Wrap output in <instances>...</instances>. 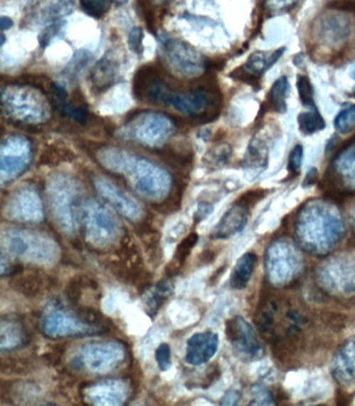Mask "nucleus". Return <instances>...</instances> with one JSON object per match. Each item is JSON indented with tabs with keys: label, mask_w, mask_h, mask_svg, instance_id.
<instances>
[{
	"label": "nucleus",
	"mask_w": 355,
	"mask_h": 406,
	"mask_svg": "<svg viewBox=\"0 0 355 406\" xmlns=\"http://www.w3.org/2000/svg\"><path fill=\"white\" fill-rule=\"evenodd\" d=\"M95 158L103 168L123 177L137 194L148 201L159 205L172 194V177L152 160L115 147H100Z\"/></svg>",
	"instance_id": "nucleus-1"
},
{
	"label": "nucleus",
	"mask_w": 355,
	"mask_h": 406,
	"mask_svg": "<svg viewBox=\"0 0 355 406\" xmlns=\"http://www.w3.org/2000/svg\"><path fill=\"white\" fill-rule=\"evenodd\" d=\"M66 306L60 300L49 302L39 318L40 330L49 338H83L109 331L100 311L78 304Z\"/></svg>",
	"instance_id": "nucleus-2"
},
{
	"label": "nucleus",
	"mask_w": 355,
	"mask_h": 406,
	"mask_svg": "<svg viewBox=\"0 0 355 406\" xmlns=\"http://www.w3.org/2000/svg\"><path fill=\"white\" fill-rule=\"evenodd\" d=\"M51 100L35 83H9L1 88L2 113L18 127L38 129L51 118Z\"/></svg>",
	"instance_id": "nucleus-3"
},
{
	"label": "nucleus",
	"mask_w": 355,
	"mask_h": 406,
	"mask_svg": "<svg viewBox=\"0 0 355 406\" xmlns=\"http://www.w3.org/2000/svg\"><path fill=\"white\" fill-rule=\"evenodd\" d=\"M78 217L85 241L93 250L105 252L122 239V227L118 219L97 199H84L78 206Z\"/></svg>",
	"instance_id": "nucleus-4"
},
{
	"label": "nucleus",
	"mask_w": 355,
	"mask_h": 406,
	"mask_svg": "<svg viewBox=\"0 0 355 406\" xmlns=\"http://www.w3.org/2000/svg\"><path fill=\"white\" fill-rule=\"evenodd\" d=\"M176 130V123L167 114L141 111L125 120L124 125L117 131V137L149 149H159L167 145Z\"/></svg>",
	"instance_id": "nucleus-5"
},
{
	"label": "nucleus",
	"mask_w": 355,
	"mask_h": 406,
	"mask_svg": "<svg viewBox=\"0 0 355 406\" xmlns=\"http://www.w3.org/2000/svg\"><path fill=\"white\" fill-rule=\"evenodd\" d=\"M179 113L200 123L217 120L221 112L222 95L213 80H206L189 90L181 91L171 88L165 100Z\"/></svg>",
	"instance_id": "nucleus-6"
},
{
	"label": "nucleus",
	"mask_w": 355,
	"mask_h": 406,
	"mask_svg": "<svg viewBox=\"0 0 355 406\" xmlns=\"http://www.w3.org/2000/svg\"><path fill=\"white\" fill-rule=\"evenodd\" d=\"M2 248L10 254L39 264H53L60 249L45 233L21 229H10L2 232Z\"/></svg>",
	"instance_id": "nucleus-7"
},
{
	"label": "nucleus",
	"mask_w": 355,
	"mask_h": 406,
	"mask_svg": "<svg viewBox=\"0 0 355 406\" xmlns=\"http://www.w3.org/2000/svg\"><path fill=\"white\" fill-rule=\"evenodd\" d=\"M127 350L117 340L90 342L83 345L71 358V369L105 375L116 371L127 360Z\"/></svg>",
	"instance_id": "nucleus-8"
},
{
	"label": "nucleus",
	"mask_w": 355,
	"mask_h": 406,
	"mask_svg": "<svg viewBox=\"0 0 355 406\" xmlns=\"http://www.w3.org/2000/svg\"><path fill=\"white\" fill-rule=\"evenodd\" d=\"M46 189L53 219L65 233L72 234L75 228L73 209L80 192L78 182L68 175L55 172L48 177Z\"/></svg>",
	"instance_id": "nucleus-9"
},
{
	"label": "nucleus",
	"mask_w": 355,
	"mask_h": 406,
	"mask_svg": "<svg viewBox=\"0 0 355 406\" xmlns=\"http://www.w3.org/2000/svg\"><path fill=\"white\" fill-rule=\"evenodd\" d=\"M159 46L164 64L174 75L184 78H195L208 68L206 58L183 40L165 33L159 36Z\"/></svg>",
	"instance_id": "nucleus-10"
},
{
	"label": "nucleus",
	"mask_w": 355,
	"mask_h": 406,
	"mask_svg": "<svg viewBox=\"0 0 355 406\" xmlns=\"http://www.w3.org/2000/svg\"><path fill=\"white\" fill-rule=\"evenodd\" d=\"M33 158V141L28 137L10 134L0 149V178L2 185L19 178L28 170Z\"/></svg>",
	"instance_id": "nucleus-11"
},
{
	"label": "nucleus",
	"mask_w": 355,
	"mask_h": 406,
	"mask_svg": "<svg viewBox=\"0 0 355 406\" xmlns=\"http://www.w3.org/2000/svg\"><path fill=\"white\" fill-rule=\"evenodd\" d=\"M4 212L9 219L20 223H41L44 219V210L39 192L31 185L17 188L9 197Z\"/></svg>",
	"instance_id": "nucleus-12"
},
{
	"label": "nucleus",
	"mask_w": 355,
	"mask_h": 406,
	"mask_svg": "<svg viewBox=\"0 0 355 406\" xmlns=\"http://www.w3.org/2000/svg\"><path fill=\"white\" fill-rule=\"evenodd\" d=\"M226 334L231 346L245 360H256L264 354L255 330L242 316H235L226 322Z\"/></svg>",
	"instance_id": "nucleus-13"
},
{
	"label": "nucleus",
	"mask_w": 355,
	"mask_h": 406,
	"mask_svg": "<svg viewBox=\"0 0 355 406\" xmlns=\"http://www.w3.org/2000/svg\"><path fill=\"white\" fill-rule=\"evenodd\" d=\"M130 383L125 379H105L83 387L85 402L94 405H122L132 394Z\"/></svg>",
	"instance_id": "nucleus-14"
},
{
	"label": "nucleus",
	"mask_w": 355,
	"mask_h": 406,
	"mask_svg": "<svg viewBox=\"0 0 355 406\" xmlns=\"http://www.w3.org/2000/svg\"><path fill=\"white\" fill-rule=\"evenodd\" d=\"M92 182L97 194L122 217L130 222L141 221L143 217L142 207L134 197L125 194L116 184L105 177H93Z\"/></svg>",
	"instance_id": "nucleus-15"
},
{
	"label": "nucleus",
	"mask_w": 355,
	"mask_h": 406,
	"mask_svg": "<svg viewBox=\"0 0 355 406\" xmlns=\"http://www.w3.org/2000/svg\"><path fill=\"white\" fill-rule=\"evenodd\" d=\"M285 51V47L271 53L256 51L249 57L248 61L244 65L233 71L231 76L235 80H243L249 84H258L263 73L273 66L282 57Z\"/></svg>",
	"instance_id": "nucleus-16"
},
{
	"label": "nucleus",
	"mask_w": 355,
	"mask_h": 406,
	"mask_svg": "<svg viewBox=\"0 0 355 406\" xmlns=\"http://www.w3.org/2000/svg\"><path fill=\"white\" fill-rule=\"evenodd\" d=\"M31 342V334L22 318L16 316H2L0 324V349L12 352L24 348Z\"/></svg>",
	"instance_id": "nucleus-17"
},
{
	"label": "nucleus",
	"mask_w": 355,
	"mask_h": 406,
	"mask_svg": "<svg viewBox=\"0 0 355 406\" xmlns=\"http://www.w3.org/2000/svg\"><path fill=\"white\" fill-rule=\"evenodd\" d=\"M218 346L219 338L215 332L194 334L186 342V361L191 365H203L215 355Z\"/></svg>",
	"instance_id": "nucleus-18"
},
{
	"label": "nucleus",
	"mask_w": 355,
	"mask_h": 406,
	"mask_svg": "<svg viewBox=\"0 0 355 406\" xmlns=\"http://www.w3.org/2000/svg\"><path fill=\"white\" fill-rule=\"evenodd\" d=\"M247 217H248V209L235 203V205L223 215L221 221L213 229L211 237L213 239H226L241 232L246 226Z\"/></svg>",
	"instance_id": "nucleus-19"
},
{
	"label": "nucleus",
	"mask_w": 355,
	"mask_h": 406,
	"mask_svg": "<svg viewBox=\"0 0 355 406\" xmlns=\"http://www.w3.org/2000/svg\"><path fill=\"white\" fill-rule=\"evenodd\" d=\"M10 284L16 291L26 297L40 295L46 286L41 271L37 269L26 270V268L12 276Z\"/></svg>",
	"instance_id": "nucleus-20"
},
{
	"label": "nucleus",
	"mask_w": 355,
	"mask_h": 406,
	"mask_svg": "<svg viewBox=\"0 0 355 406\" xmlns=\"http://www.w3.org/2000/svg\"><path fill=\"white\" fill-rule=\"evenodd\" d=\"M118 66L110 55L103 56L91 71V84L94 90L103 92L113 86L116 82Z\"/></svg>",
	"instance_id": "nucleus-21"
},
{
	"label": "nucleus",
	"mask_w": 355,
	"mask_h": 406,
	"mask_svg": "<svg viewBox=\"0 0 355 406\" xmlns=\"http://www.w3.org/2000/svg\"><path fill=\"white\" fill-rule=\"evenodd\" d=\"M173 291V282L170 277L157 282L156 286L144 289L143 305L146 313L154 318L159 313L164 303L169 299Z\"/></svg>",
	"instance_id": "nucleus-22"
},
{
	"label": "nucleus",
	"mask_w": 355,
	"mask_h": 406,
	"mask_svg": "<svg viewBox=\"0 0 355 406\" xmlns=\"http://www.w3.org/2000/svg\"><path fill=\"white\" fill-rule=\"evenodd\" d=\"M256 260L258 257L255 253H246L238 260L231 277V286L233 288L243 289L247 286L255 271Z\"/></svg>",
	"instance_id": "nucleus-23"
},
{
	"label": "nucleus",
	"mask_w": 355,
	"mask_h": 406,
	"mask_svg": "<svg viewBox=\"0 0 355 406\" xmlns=\"http://www.w3.org/2000/svg\"><path fill=\"white\" fill-rule=\"evenodd\" d=\"M334 168L336 170L334 180L344 183L347 179L355 185V147H346L340 152L334 160Z\"/></svg>",
	"instance_id": "nucleus-24"
},
{
	"label": "nucleus",
	"mask_w": 355,
	"mask_h": 406,
	"mask_svg": "<svg viewBox=\"0 0 355 406\" xmlns=\"http://www.w3.org/2000/svg\"><path fill=\"white\" fill-rule=\"evenodd\" d=\"M199 241V236L197 233L192 232L184 239L183 241L179 242L175 250L174 258L170 262L169 266L166 269L169 277H172L175 274L179 273V270L183 268L184 264H186V259L191 254V251L195 248L197 242Z\"/></svg>",
	"instance_id": "nucleus-25"
},
{
	"label": "nucleus",
	"mask_w": 355,
	"mask_h": 406,
	"mask_svg": "<svg viewBox=\"0 0 355 406\" xmlns=\"http://www.w3.org/2000/svg\"><path fill=\"white\" fill-rule=\"evenodd\" d=\"M55 108L65 118L75 121L80 125H84L89 120L90 114L87 104L85 102L80 103V100H75V96L72 100L67 98L64 102L55 105Z\"/></svg>",
	"instance_id": "nucleus-26"
},
{
	"label": "nucleus",
	"mask_w": 355,
	"mask_h": 406,
	"mask_svg": "<svg viewBox=\"0 0 355 406\" xmlns=\"http://www.w3.org/2000/svg\"><path fill=\"white\" fill-rule=\"evenodd\" d=\"M88 288L97 289L98 283L87 275L74 276L66 287L67 298L70 303L78 304L82 299L83 293Z\"/></svg>",
	"instance_id": "nucleus-27"
},
{
	"label": "nucleus",
	"mask_w": 355,
	"mask_h": 406,
	"mask_svg": "<svg viewBox=\"0 0 355 406\" xmlns=\"http://www.w3.org/2000/svg\"><path fill=\"white\" fill-rule=\"evenodd\" d=\"M287 90H289V80L287 76H280L272 85L270 92H269L270 104L273 109L280 113H285L287 111L285 98H287Z\"/></svg>",
	"instance_id": "nucleus-28"
},
{
	"label": "nucleus",
	"mask_w": 355,
	"mask_h": 406,
	"mask_svg": "<svg viewBox=\"0 0 355 406\" xmlns=\"http://www.w3.org/2000/svg\"><path fill=\"white\" fill-rule=\"evenodd\" d=\"M73 10V4L69 0H53L42 13L43 21L47 24L63 21Z\"/></svg>",
	"instance_id": "nucleus-29"
},
{
	"label": "nucleus",
	"mask_w": 355,
	"mask_h": 406,
	"mask_svg": "<svg viewBox=\"0 0 355 406\" xmlns=\"http://www.w3.org/2000/svg\"><path fill=\"white\" fill-rule=\"evenodd\" d=\"M93 59V53L88 51H80L74 53L70 62L67 64L64 71V76L69 80H78V76L82 75L83 71L87 68Z\"/></svg>",
	"instance_id": "nucleus-30"
},
{
	"label": "nucleus",
	"mask_w": 355,
	"mask_h": 406,
	"mask_svg": "<svg viewBox=\"0 0 355 406\" xmlns=\"http://www.w3.org/2000/svg\"><path fill=\"white\" fill-rule=\"evenodd\" d=\"M298 123L300 131L307 135L322 131L325 127V121L317 109H314V111L302 112L299 114Z\"/></svg>",
	"instance_id": "nucleus-31"
},
{
	"label": "nucleus",
	"mask_w": 355,
	"mask_h": 406,
	"mask_svg": "<svg viewBox=\"0 0 355 406\" xmlns=\"http://www.w3.org/2000/svg\"><path fill=\"white\" fill-rule=\"evenodd\" d=\"M231 156V147L228 143L215 145L204 157L203 161L210 167H220L228 162Z\"/></svg>",
	"instance_id": "nucleus-32"
},
{
	"label": "nucleus",
	"mask_w": 355,
	"mask_h": 406,
	"mask_svg": "<svg viewBox=\"0 0 355 406\" xmlns=\"http://www.w3.org/2000/svg\"><path fill=\"white\" fill-rule=\"evenodd\" d=\"M80 4L85 14L100 19L109 12L112 0H80Z\"/></svg>",
	"instance_id": "nucleus-33"
},
{
	"label": "nucleus",
	"mask_w": 355,
	"mask_h": 406,
	"mask_svg": "<svg viewBox=\"0 0 355 406\" xmlns=\"http://www.w3.org/2000/svg\"><path fill=\"white\" fill-rule=\"evenodd\" d=\"M334 127L341 134H348L355 129V105L343 110L334 120Z\"/></svg>",
	"instance_id": "nucleus-34"
},
{
	"label": "nucleus",
	"mask_w": 355,
	"mask_h": 406,
	"mask_svg": "<svg viewBox=\"0 0 355 406\" xmlns=\"http://www.w3.org/2000/svg\"><path fill=\"white\" fill-rule=\"evenodd\" d=\"M296 85H297L299 98H300L302 104L307 107L316 108L314 104L313 85H312L309 78L307 76L299 75Z\"/></svg>",
	"instance_id": "nucleus-35"
},
{
	"label": "nucleus",
	"mask_w": 355,
	"mask_h": 406,
	"mask_svg": "<svg viewBox=\"0 0 355 406\" xmlns=\"http://www.w3.org/2000/svg\"><path fill=\"white\" fill-rule=\"evenodd\" d=\"M156 360L161 371H168L172 367L171 361V348L169 345L163 343L156 350Z\"/></svg>",
	"instance_id": "nucleus-36"
},
{
	"label": "nucleus",
	"mask_w": 355,
	"mask_h": 406,
	"mask_svg": "<svg viewBox=\"0 0 355 406\" xmlns=\"http://www.w3.org/2000/svg\"><path fill=\"white\" fill-rule=\"evenodd\" d=\"M143 40L144 33L140 26H134L129 31L128 35V46L130 51L136 55H142L143 53Z\"/></svg>",
	"instance_id": "nucleus-37"
},
{
	"label": "nucleus",
	"mask_w": 355,
	"mask_h": 406,
	"mask_svg": "<svg viewBox=\"0 0 355 406\" xmlns=\"http://www.w3.org/2000/svg\"><path fill=\"white\" fill-rule=\"evenodd\" d=\"M303 149L301 145H296L292 150L289 157V163H287V170L292 176H297L300 172L301 165H302Z\"/></svg>",
	"instance_id": "nucleus-38"
},
{
	"label": "nucleus",
	"mask_w": 355,
	"mask_h": 406,
	"mask_svg": "<svg viewBox=\"0 0 355 406\" xmlns=\"http://www.w3.org/2000/svg\"><path fill=\"white\" fill-rule=\"evenodd\" d=\"M265 196H266V192H265V190H251V192H246V194L240 197V199L237 201V204H239V205L243 206V207L249 209V208L255 206V204L258 203L260 199H264Z\"/></svg>",
	"instance_id": "nucleus-39"
},
{
	"label": "nucleus",
	"mask_w": 355,
	"mask_h": 406,
	"mask_svg": "<svg viewBox=\"0 0 355 406\" xmlns=\"http://www.w3.org/2000/svg\"><path fill=\"white\" fill-rule=\"evenodd\" d=\"M253 402L250 405H275V398L270 392L267 391L264 387H253Z\"/></svg>",
	"instance_id": "nucleus-40"
},
{
	"label": "nucleus",
	"mask_w": 355,
	"mask_h": 406,
	"mask_svg": "<svg viewBox=\"0 0 355 406\" xmlns=\"http://www.w3.org/2000/svg\"><path fill=\"white\" fill-rule=\"evenodd\" d=\"M328 8L338 12L354 13L355 0H332L328 4Z\"/></svg>",
	"instance_id": "nucleus-41"
},
{
	"label": "nucleus",
	"mask_w": 355,
	"mask_h": 406,
	"mask_svg": "<svg viewBox=\"0 0 355 406\" xmlns=\"http://www.w3.org/2000/svg\"><path fill=\"white\" fill-rule=\"evenodd\" d=\"M241 392L239 391H235V390H229L224 394L222 397L221 401H220V405H235L239 403L241 400Z\"/></svg>",
	"instance_id": "nucleus-42"
},
{
	"label": "nucleus",
	"mask_w": 355,
	"mask_h": 406,
	"mask_svg": "<svg viewBox=\"0 0 355 406\" xmlns=\"http://www.w3.org/2000/svg\"><path fill=\"white\" fill-rule=\"evenodd\" d=\"M213 206L208 203H200L198 206V209L194 214L195 223H200L202 219H206V217L212 213Z\"/></svg>",
	"instance_id": "nucleus-43"
},
{
	"label": "nucleus",
	"mask_w": 355,
	"mask_h": 406,
	"mask_svg": "<svg viewBox=\"0 0 355 406\" xmlns=\"http://www.w3.org/2000/svg\"><path fill=\"white\" fill-rule=\"evenodd\" d=\"M355 392H349L341 391V390H337L336 402L337 405L340 406H345L351 405L354 400Z\"/></svg>",
	"instance_id": "nucleus-44"
},
{
	"label": "nucleus",
	"mask_w": 355,
	"mask_h": 406,
	"mask_svg": "<svg viewBox=\"0 0 355 406\" xmlns=\"http://www.w3.org/2000/svg\"><path fill=\"white\" fill-rule=\"evenodd\" d=\"M319 174L317 168H311L305 176L304 180L302 182L303 188H309L314 186L318 182Z\"/></svg>",
	"instance_id": "nucleus-45"
},
{
	"label": "nucleus",
	"mask_w": 355,
	"mask_h": 406,
	"mask_svg": "<svg viewBox=\"0 0 355 406\" xmlns=\"http://www.w3.org/2000/svg\"><path fill=\"white\" fill-rule=\"evenodd\" d=\"M216 253L213 250H204L199 256L200 266H208L215 261Z\"/></svg>",
	"instance_id": "nucleus-46"
},
{
	"label": "nucleus",
	"mask_w": 355,
	"mask_h": 406,
	"mask_svg": "<svg viewBox=\"0 0 355 406\" xmlns=\"http://www.w3.org/2000/svg\"><path fill=\"white\" fill-rule=\"evenodd\" d=\"M296 0H270V6L272 8L278 9V10H282V9L287 8L289 6L295 2Z\"/></svg>",
	"instance_id": "nucleus-47"
},
{
	"label": "nucleus",
	"mask_w": 355,
	"mask_h": 406,
	"mask_svg": "<svg viewBox=\"0 0 355 406\" xmlns=\"http://www.w3.org/2000/svg\"><path fill=\"white\" fill-rule=\"evenodd\" d=\"M13 26V20L11 18L6 17V16H2L1 17V30L6 31L9 30V28H12Z\"/></svg>",
	"instance_id": "nucleus-48"
},
{
	"label": "nucleus",
	"mask_w": 355,
	"mask_h": 406,
	"mask_svg": "<svg viewBox=\"0 0 355 406\" xmlns=\"http://www.w3.org/2000/svg\"><path fill=\"white\" fill-rule=\"evenodd\" d=\"M226 271V266H221V268H220L219 270H218L217 271H216L215 274H213L212 278H211V282H212V283H215L216 280H217L218 278L221 277L222 274H223L224 271Z\"/></svg>",
	"instance_id": "nucleus-49"
},
{
	"label": "nucleus",
	"mask_w": 355,
	"mask_h": 406,
	"mask_svg": "<svg viewBox=\"0 0 355 406\" xmlns=\"http://www.w3.org/2000/svg\"><path fill=\"white\" fill-rule=\"evenodd\" d=\"M149 1H152L154 6H163V4H167L169 0H149Z\"/></svg>",
	"instance_id": "nucleus-50"
},
{
	"label": "nucleus",
	"mask_w": 355,
	"mask_h": 406,
	"mask_svg": "<svg viewBox=\"0 0 355 406\" xmlns=\"http://www.w3.org/2000/svg\"><path fill=\"white\" fill-rule=\"evenodd\" d=\"M349 76L352 80H355V63L350 66Z\"/></svg>",
	"instance_id": "nucleus-51"
}]
</instances>
